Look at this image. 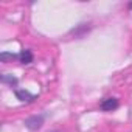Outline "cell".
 <instances>
[{"mask_svg":"<svg viewBox=\"0 0 132 132\" xmlns=\"http://www.w3.org/2000/svg\"><path fill=\"white\" fill-rule=\"evenodd\" d=\"M118 107H120V101H118V98H113V96L106 98L100 103V109L103 112H112V110H117Z\"/></svg>","mask_w":132,"mask_h":132,"instance_id":"7a4b0ae2","label":"cell"},{"mask_svg":"<svg viewBox=\"0 0 132 132\" xmlns=\"http://www.w3.org/2000/svg\"><path fill=\"white\" fill-rule=\"evenodd\" d=\"M33 59H34L33 51H31V50H28V48H23V50L19 53V62H20V64H23V65L31 64V62H33Z\"/></svg>","mask_w":132,"mask_h":132,"instance_id":"5b68a950","label":"cell"},{"mask_svg":"<svg viewBox=\"0 0 132 132\" xmlns=\"http://www.w3.org/2000/svg\"><path fill=\"white\" fill-rule=\"evenodd\" d=\"M44 120H45V115H42V113L40 115H31L25 120L23 124L28 130H39L44 124Z\"/></svg>","mask_w":132,"mask_h":132,"instance_id":"6da1fadb","label":"cell"},{"mask_svg":"<svg viewBox=\"0 0 132 132\" xmlns=\"http://www.w3.org/2000/svg\"><path fill=\"white\" fill-rule=\"evenodd\" d=\"M92 30V27H90V23H86V22H82V23H79V25H76L72 31H70V36H75L76 39H82L89 31Z\"/></svg>","mask_w":132,"mask_h":132,"instance_id":"3957f363","label":"cell"},{"mask_svg":"<svg viewBox=\"0 0 132 132\" xmlns=\"http://www.w3.org/2000/svg\"><path fill=\"white\" fill-rule=\"evenodd\" d=\"M129 8H130V10H132V3H129Z\"/></svg>","mask_w":132,"mask_h":132,"instance_id":"ba28073f","label":"cell"},{"mask_svg":"<svg viewBox=\"0 0 132 132\" xmlns=\"http://www.w3.org/2000/svg\"><path fill=\"white\" fill-rule=\"evenodd\" d=\"M0 81H2L3 84H8L11 89H14V87H17V84H19V79L14 76V75H2V76H0ZM16 90V89H14Z\"/></svg>","mask_w":132,"mask_h":132,"instance_id":"8992f818","label":"cell"},{"mask_svg":"<svg viewBox=\"0 0 132 132\" xmlns=\"http://www.w3.org/2000/svg\"><path fill=\"white\" fill-rule=\"evenodd\" d=\"M51 132H59V130H51Z\"/></svg>","mask_w":132,"mask_h":132,"instance_id":"9c48e42d","label":"cell"},{"mask_svg":"<svg viewBox=\"0 0 132 132\" xmlns=\"http://www.w3.org/2000/svg\"><path fill=\"white\" fill-rule=\"evenodd\" d=\"M14 95H16V98L19 100V101H22V103H30V101H33V100H36V95L34 93H30L28 90H25V89H16L14 90Z\"/></svg>","mask_w":132,"mask_h":132,"instance_id":"277c9868","label":"cell"},{"mask_svg":"<svg viewBox=\"0 0 132 132\" xmlns=\"http://www.w3.org/2000/svg\"><path fill=\"white\" fill-rule=\"evenodd\" d=\"M14 59H17L19 61V54H16V53H11V51H2L0 53V61L2 62H13Z\"/></svg>","mask_w":132,"mask_h":132,"instance_id":"52a82bcc","label":"cell"}]
</instances>
